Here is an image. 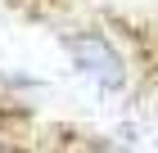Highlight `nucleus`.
<instances>
[{"label":"nucleus","mask_w":158,"mask_h":153,"mask_svg":"<svg viewBox=\"0 0 158 153\" xmlns=\"http://www.w3.org/2000/svg\"><path fill=\"white\" fill-rule=\"evenodd\" d=\"M73 59H77V68L90 77V81L99 86V90H118V81H122V68H118V59H113V50L99 41V36H77L73 41Z\"/></svg>","instance_id":"obj_1"}]
</instances>
